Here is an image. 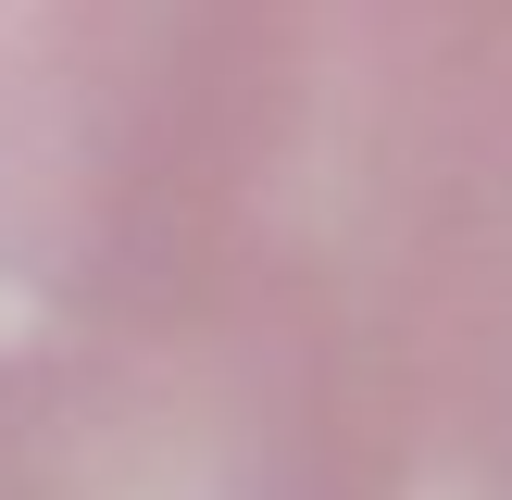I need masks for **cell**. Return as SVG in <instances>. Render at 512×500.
<instances>
[{
	"label": "cell",
	"instance_id": "6da1fadb",
	"mask_svg": "<svg viewBox=\"0 0 512 500\" xmlns=\"http://www.w3.org/2000/svg\"><path fill=\"white\" fill-rule=\"evenodd\" d=\"M238 175L388 500H512V0L225 13Z\"/></svg>",
	"mask_w": 512,
	"mask_h": 500
}]
</instances>
